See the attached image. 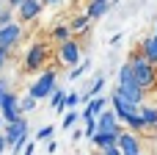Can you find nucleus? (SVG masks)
Here are the masks:
<instances>
[{
    "label": "nucleus",
    "mask_w": 157,
    "mask_h": 155,
    "mask_svg": "<svg viewBox=\"0 0 157 155\" xmlns=\"http://www.w3.org/2000/svg\"><path fill=\"white\" fill-rule=\"evenodd\" d=\"M110 108L116 111V116H119V122H127L130 116H135V114H141V105H135V103H130V100H124V97H119L116 92H110Z\"/></svg>",
    "instance_id": "7ed1b4c3"
},
{
    "label": "nucleus",
    "mask_w": 157,
    "mask_h": 155,
    "mask_svg": "<svg viewBox=\"0 0 157 155\" xmlns=\"http://www.w3.org/2000/svg\"><path fill=\"white\" fill-rule=\"evenodd\" d=\"M44 6H52V3H61V0H41Z\"/></svg>",
    "instance_id": "72a5a7b5"
},
{
    "label": "nucleus",
    "mask_w": 157,
    "mask_h": 155,
    "mask_svg": "<svg viewBox=\"0 0 157 155\" xmlns=\"http://www.w3.org/2000/svg\"><path fill=\"white\" fill-rule=\"evenodd\" d=\"M141 53L152 61V64H157V36L152 33V36H146L144 42H141Z\"/></svg>",
    "instance_id": "2eb2a0df"
},
{
    "label": "nucleus",
    "mask_w": 157,
    "mask_h": 155,
    "mask_svg": "<svg viewBox=\"0 0 157 155\" xmlns=\"http://www.w3.org/2000/svg\"><path fill=\"white\" fill-rule=\"evenodd\" d=\"M124 125H127V128H130V133H135V136H138V133H144V130H149L141 114H135V116H130V119H127Z\"/></svg>",
    "instance_id": "6ab92c4d"
},
{
    "label": "nucleus",
    "mask_w": 157,
    "mask_h": 155,
    "mask_svg": "<svg viewBox=\"0 0 157 155\" xmlns=\"http://www.w3.org/2000/svg\"><path fill=\"white\" fill-rule=\"evenodd\" d=\"M22 25L19 22H11V25H6V28H0V47L3 50H11L14 44H19V39H22Z\"/></svg>",
    "instance_id": "6e6552de"
},
{
    "label": "nucleus",
    "mask_w": 157,
    "mask_h": 155,
    "mask_svg": "<svg viewBox=\"0 0 157 155\" xmlns=\"http://www.w3.org/2000/svg\"><path fill=\"white\" fill-rule=\"evenodd\" d=\"M141 116H144V122H146L149 130L157 128V105H141Z\"/></svg>",
    "instance_id": "dca6fc26"
},
{
    "label": "nucleus",
    "mask_w": 157,
    "mask_h": 155,
    "mask_svg": "<svg viewBox=\"0 0 157 155\" xmlns=\"http://www.w3.org/2000/svg\"><path fill=\"white\" fill-rule=\"evenodd\" d=\"M58 61L63 64V67H77L83 58H80V44L75 42V39H69L66 44H61V50H58Z\"/></svg>",
    "instance_id": "39448f33"
},
{
    "label": "nucleus",
    "mask_w": 157,
    "mask_h": 155,
    "mask_svg": "<svg viewBox=\"0 0 157 155\" xmlns=\"http://www.w3.org/2000/svg\"><path fill=\"white\" fill-rule=\"evenodd\" d=\"M0 116H3L6 125H11V122H17V119L22 116V111H19V97H17L14 92H8V94L0 100Z\"/></svg>",
    "instance_id": "20e7f679"
},
{
    "label": "nucleus",
    "mask_w": 157,
    "mask_h": 155,
    "mask_svg": "<svg viewBox=\"0 0 157 155\" xmlns=\"http://www.w3.org/2000/svg\"><path fill=\"white\" fill-rule=\"evenodd\" d=\"M55 89H58V83H55V72H52V69H44V72L30 83L28 94H30L33 100H47Z\"/></svg>",
    "instance_id": "f03ea898"
},
{
    "label": "nucleus",
    "mask_w": 157,
    "mask_h": 155,
    "mask_svg": "<svg viewBox=\"0 0 157 155\" xmlns=\"http://www.w3.org/2000/svg\"><path fill=\"white\" fill-rule=\"evenodd\" d=\"M3 8H6V0H0V11H3Z\"/></svg>",
    "instance_id": "f704fd0d"
},
{
    "label": "nucleus",
    "mask_w": 157,
    "mask_h": 155,
    "mask_svg": "<svg viewBox=\"0 0 157 155\" xmlns=\"http://www.w3.org/2000/svg\"><path fill=\"white\" fill-rule=\"evenodd\" d=\"M97 155H102V153H97Z\"/></svg>",
    "instance_id": "58836bf2"
},
{
    "label": "nucleus",
    "mask_w": 157,
    "mask_h": 155,
    "mask_svg": "<svg viewBox=\"0 0 157 155\" xmlns=\"http://www.w3.org/2000/svg\"><path fill=\"white\" fill-rule=\"evenodd\" d=\"M3 125H6V122H3V116H0V133H3Z\"/></svg>",
    "instance_id": "c9c22d12"
},
{
    "label": "nucleus",
    "mask_w": 157,
    "mask_h": 155,
    "mask_svg": "<svg viewBox=\"0 0 157 155\" xmlns=\"http://www.w3.org/2000/svg\"><path fill=\"white\" fill-rule=\"evenodd\" d=\"M25 133H28V116H19L17 122L3 125V139H6L8 147H14V144L19 141V136H25Z\"/></svg>",
    "instance_id": "0eeeda50"
},
{
    "label": "nucleus",
    "mask_w": 157,
    "mask_h": 155,
    "mask_svg": "<svg viewBox=\"0 0 157 155\" xmlns=\"http://www.w3.org/2000/svg\"><path fill=\"white\" fill-rule=\"evenodd\" d=\"M6 150H8V144H6V139H3V133H0V155L6 153Z\"/></svg>",
    "instance_id": "2f4dec72"
},
{
    "label": "nucleus",
    "mask_w": 157,
    "mask_h": 155,
    "mask_svg": "<svg viewBox=\"0 0 157 155\" xmlns=\"http://www.w3.org/2000/svg\"><path fill=\"white\" fill-rule=\"evenodd\" d=\"M77 119H80V114H75V111H66V116H63V125H61V128L66 130V128H72Z\"/></svg>",
    "instance_id": "bb28decb"
},
{
    "label": "nucleus",
    "mask_w": 157,
    "mask_h": 155,
    "mask_svg": "<svg viewBox=\"0 0 157 155\" xmlns=\"http://www.w3.org/2000/svg\"><path fill=\"white\" fill-rule=\"evenodd\" d=\"M83 122H86V128H83V136L94 141V136H97V119H83Z\"/></svg>",
    "instance_id": "5701e85b"
},
{
    "label": "nucleus",
    "mask_w": 157,
    "mask_h": 155,
    "mask_svg": "<svg viewBox=\"0 0 157 155\" xmlns=\"http://www.w3.org/2000/svg\"><path fill=\"white\" fill-rule=\"evenodd\" d=\"M155 36H157V22H155Z\"/></svg>",
    "instance_id": "e433bc0d"
},
{
    "label": "nucleus",
    "mask_w": 157,
    "mask_h": 155,
    "mask_svg": "<svg viewBox=\"0 0 157 155\" xmlns=\"http://www.w3.org/2000/svg\"><path fill=\"white\" fill-rule=\"evenodd\" d=\"M41 8H44L41 0H25L17 8V17H19V22H33L36 17H41Z\"/></svg>",
    "instance_id": "9d476101"
},
{
    "label": "nucleus",
    "mask_w": 157,
    "mask_h": 155,
    "mask_svg": "<svg viewBox=\"0 0 157 155\" xmlns=\"http://www.w3.org/2000/svg\"><path fill=\"white\" fill-rule=\"evenodd\" d=\"M36 105H39V100H33L30 94H25V97L19 100V111H22V116H28V114H30Z\"/></svg>",
    "instance_id": "412c9836"
},
{
    "label": "nucleus",
    "mask_w": 157,
    "mask_h": 155,
    "mask_svg": "<svg viewBox=\"0 0 157 155\" xmlns=\"http://www.w3.org/2000/svg\"><path fill=\"white\" fill-rule=\"evenodd\" d=\"M88 69H91V61L86 58V61H80V64H77V67L69 72V78H80V75H83V72H88Z\"/></svg>",
    "instance_id": "a878e982"
},
{
    "label": "nucleus",
    "mask_w": 157,
    "mask_h": 155,
    "mask_svg": "<svg viewBox=\"0 0 157 155\" xmlns=\"http://www.w3.org/2000/svg\"><path fill=\"white\" fill-rule=\"evenodd\" d=\"M119 136H121V133H97V136H94V144H97V150L102 153V150L119 147Z\"/></svg>",
    "instance_id": "4468645a"
},
{
    "label": "nucleus",
    "mask_w": 157,
    "mask_h": 155,
    "mask_svg": "<svg viewBox=\"0 0 157 155\" xmlns=\"http://www.w3.org/2000/svg\"><path fill=\"white\" fill-rule=\"evenodd\" d=\"M130 67H132L135 80H138V86H141L144 92H149V89H155V86H157V69H155V64H152L141 50H135V53L130 55Z\"/></svg>",
    "instance_id": "f257e3e1"
},
{
    "label": "nucleus",
    "mask_w": 157,
    "mask_h": 155,
    "mask_svg": "<svg viewBox=\"0 0 157 155\" xmlns=\"http://www.w3.org/2000/svg\"><path fill=\"white\" fill-rule=\"evenodd\" d=\"M80 103H83L80 94H77V92H69L66 100H63V111H75V105H80Z\"/></svg>",
    "instance_id": "4be33fe9"
},
{
    "label": "nucleus",
    "mask_w": 157,
    "mask_h": 155,
    "mask_svg": "<svg viewBox=\"0 0 157 155\" xmlns=\"http://www.w3.org/2000/svg\"><path fill=\"white\" fill-rule=\"evenodd\" d=\"M52 39H55L58 44H66V42L72 39V31H69V25H63V22H61V25H55V28H52Z\"/></svg>",
    "instance_id": "a211bd4d"
},
{
    "label": "nucleus",
    "mask_w": 157,
    "mask_h": 155,
    "mask_svg": "<svg viewBox=\"0 0 157 155\" xmlns=\"http://www.w3.org/2000/svg\"><path fill=\"white\" fill-rule=\"evenodd\" d=\"M22 3H25V0H6V6H8V8H14V11H17Z\"/></svg>",
    "instance_id": "c756f323"
},
{
    "label": "nucleus",
    "mask_w": 157,
    "mask_h": 155,
    "mask_svg": "<svg viewBox=\"0 0 157 155\" xmlns=\"http://www.w3.org/2000/svg\"><path fill=\"white\" fill-rule=\"evenodd\" d=\"M102 155H121L119 147H110V150H102Z\"/></svg>",
    "instance_id": "7c9ffc66"
},
{
    "label": "nucleus",
    "mask_w": 157,
    "mask_h": 155,
    "mask_svg": "<svg viewBox=\"0 0 157 155\" xmlns=\"http://www.w3.org/2000/svg\"><path fill=\"white\" fill-rule=\"evenodd\" d=\"M88 25H91V19H88L86 14H77V17L69 22V31H72V33H83V31H88Z\"/></svg>",
    "instance_id": "f3484780"
},
{
    "label": "nucleus",
    "mask_w": 157,
    "mask_h": 155,
    "mask_svg": "<svg viewBox=\"0 0 157 155\" xmlns=\"http://www.w3.org/2000/svg\"><path fill=\"white\" fill-rule=\"evenodd\" d=\"M63 100H66V94H63V89L58 86V89H55V92L50 94V105H52V108H55L58 114H63Z\"/></svg>",
    "instance_id": "aec40b11"
},
{
    "label": "nucleus",
    "mask_w": 157,
    "mask_h": 155,
    "mask_svg": "<svg viewBox=\"0 0 157 155\" xmlns=\"http://www.w3.org/2000/svg\"><path fill=\"white\" fill-rule=\"evenodd\" d=\"M110 3H119V0H110Z\"/></svg>",
    "instance_id": "4c0bfd02"
},
{
    "label": "nucleus",
    "mask_w": 157,
    "mask_h": 155,
    "mask_svg": "<svg viewBox=\"0 0 157 155\" xmlns=\"http://www.w3.org/2000/svg\"><path fill=\"white\" fill-rule=\"evenodd\" d=\"M6 64H8V50H3V47H0V69H3Z\"/></svg>",
    "instance_id": "c85d7f7f"
},
{
    "label": "nucleus",
    "mask_w": 157,
    "mask_h": 155,
    "mask_svg": "<svg viewBox=\"0 0 157 155\" xmlns=\"http://www.w3.org/2000/svg\"><path fill=\"white\" fill-rule=\"evenodd\" d=\"M14 14H17V11L6 6V8L0 11V28H6V25H11V22H14Z\"/></svg>",
    "instance_id": "393cba45"
},
{
    "label": "nucleus",
    "mask_w": 157,
    "mask_h": 155,
    "mask_svg": "<svg viewBox=\"0 0 157 155\" xmlns=\"http://www.w3.org/2000/svg\"><path fill=\"white\" fill-rule=\"evenodd\" d=\"M6 94H8V80H6V78H0V100H3Z\"/></svg>",
    "instance_id": "cd10ccee"
},
{
    "label": "nucleus",
    "mask_w": 157,
    "mask_h": 155,
    "mask_svg": "<svg viewBox=\"0 0 157 155\" xmlns=\"http://www.w3.org/2000/svg\"><path fill=\"white\" fill-rule=\"evenodd\" d=\"M119 150H121V155H144L141 153V139L135 133H127V130L119 136Z\"/></svg>",
    "instance_id": "9b49d317"
},
{
    "label": "nucleus",
    "mask_w": 157,
    "mask_h": 155,
    "mask_svg": "<svg viewBox=\"0 0 157 155\" xmlns=\"http://www.w3.org/2000/svg\"><path fill=\"white\" fill-rule=\"evenodd\" d=\"M119 97H124V100H130V103H135V105H144V89L138 86V83H116V89H113Z\"/></svg>",
    "instance_id": "1a4fd4ad"
},
{
    "label": "nucleus",
    "mask_w": 157,
    "mask_h": 155,
    "mask_svg": "<svg viewBox=\"0 0 157 155\" xmlns=\"http://www.w3.org/2000/svg\"><path fill=\"white\" fill-rule=\"evenodd\" d=\"M113 3L110 0H88V8H86V17L91 19V22H97V19H102L105 14H108V8H110Z\"/></svg>",
    "instance_id": "f8f14e48"
},
{
    "label": "nucleus",
    "mask_w": 157,
    "mask_h": 155,
    "mask_svg": "<svg viewBox=\"0 0 157 155\" xmlns=\"http://www.w3.org/2000/svg\"><path fill=\"white\" fill-rule=\"evenodd\" d=\"M44 58H47V47H44L41 42L30 44V50L25 53V72H36V69H41Z\"/></svg>",
    "instance_id": "423d86ee"
},
{
    "label": "nucleus",
    "mask_w": 157,
    "mask_h": 155,
    "mask_svg": "<svg viewBox=\"0 0 157 155\" xmlns=\"http://www.w3.org/2000/svg\"><path fill=\"white\" fill-rule=\"evenodd\" d=\"M33 150H36V147H33V144H28V147L22 150V155H33Z\"/></svg>",
    "instance_id": "473e14b6"
},
{
    "label": "nucleus",
    "mask_w": 157,
    "mask_h": 155,
    "mask_svg": "<svg viewBox=\"0 0 157 155\" xmlns=\"http://www.w3.org/2000/svg\"><path fill=\"white\" fill-rule=\"evenodd\" d=\"M102 111H108V100H105V97L99 94V97H94V100H91V103L86 105V111L80 114V119H97V116H99Z\"/></svg>",
    "instance_id": "ddd939ff"
},
{
    "label": "nucleus",
    "mask_w": 157,
    "mask_h": 155,
    "mask_svg": "<svg viewBox=\"0 0 157 155\" xmlns=\"http://www.w3.org/2000/svg\"><path fill=\"white\" fill-rule=\"evenodd\" d=\"M52 133H55V128H52V125H47V128H39V133H36V141H52Z\"/></svg>",
    "instance_id": "b1692460"
}]
</instances>
